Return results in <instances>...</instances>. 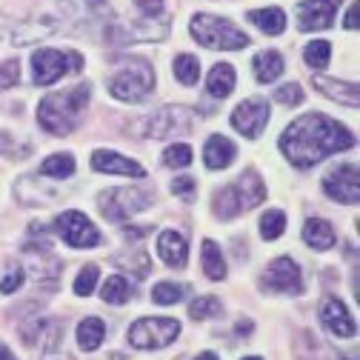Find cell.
Returning a JSON list of instances; mask_svg holds the SVG:
<instances>
[{
	"instance_id": "31",
	"label": "cell",
	"mask_w": 360,
	"mask_h": 360,
	"mask_svg": "<svg viewBox=\"0 0 360 360\" xmlns=\"http://www.w3.org/2000/svg\"><path fill=\"white\" fill-rule=\"evenodd\" d=\"M115 263L120 269H129V272H134V278H146L149 275V255L141 252V249H134L129 255H117Z\"/></svg>"
},
{
	"instance_id": "45",
	"label": "cell",
	"mask_w": 360,
	"mask_h": 360,
	"mask_svg": "<svg viewBox=\"0 0 360 360\" xmlns=\"http://www.w3.org/2000/svg\"><path fill=\"white\" fill-rule=\"evenodd\" d=\"M195 360H217V357H214V354H212V352H203V354H198V357H195Z\"/></svg>"
},
{
	"instance_id": "10",
	"label": "cell",
	"mask_w": 360,
	"mask_h": 360,
	"mask_svg": "<svg viewBox=\"0 0 360 360\" xmlns=\"http://www.w3.org/2000/svg\"><path fill=\"white\" fill-rule=\"evenodd\" d=\"M195 126V112L186 106H163L146 120L149 138H169V134L189 131Z\"/></svg>"
},
{
	"instance_id": "36",
	"label": "cell",
	"mask_w": 360,
	"mask_h": 360,
	"mask_svg": "<svg viewBox=\"0 0 360 360\" xmlns=\"http://www.w3.org/2000/svg\"><path fill=\"white\" fill-rule=\"evenodd\" d=\"M98 278H101V269H98V266H86L83 272L77 275V281H75V295H80V297L92 295V289H95Z\"/></svg>"
},
{
	"instance_id": "39",
	"label": "cell",
	"mask_w": 360,
	"mask_h": 360,
	"mask_svg": "<svg viewBox=\"0 0 360 360\" xmlns=\"http://www.w3.org/2000/svg\"><path fill=\"white\" fill-rule=\"evenodd\" d=\"M172 195L192 200V198H195V180H192V177H174V184H172Z\"/></svg>"
},
{
	"instance_id": "2",
	"label": "cell",
	"mask_w": 360,
	"mask_h": 360,
	"mask_svg": "<svg viewBox=\"0 0 360 360\" xmlns=\"http://www.w3.org/2000/svg\"><path fill=\"white\" fill-rule=\"evenodd\" d=\"M89 103V86H75V89H66V92H55V95H46L37 106V123L58 134V138H66V134L75 131L83 109Z\"/></svg>"
},
{
	"instance_id": "12",
	"label": "cell",
	"mask_w": 360,
	"mask_h": 360,
	"mask_svg": "<svg viewBox=\"0 0 360 360\" xmlns=\"http://www.w3.org/2000/svg\"><path fill=\"white\" fill-rule=\"evenodd\" d=\"M326 195L338 203H357L360 198V184H357V166L354 163H343V166H335L326 177Z\"/></svg>"
},
{
	"instance_id": "43",
	"label": "cell",
	"mask_w": 360,
	"mask_h": 360,
	"mask_svg": "<svg viewBox=\"0 0 360 360\" xmlns=\"http://www.w3.org/2000/svg\"><path fill=\"white\" fill-rule=\"evenodd\" d=\"M349 32H354L357 29V0H354V4H352V9L346 12V23H343Z\"/></svg>"
},
{
	"instance_id": "4",
	"label": "cell",
	"mask_w": 360,
	"mask_h": 360,
	"mask_svg": "<svg viewBox=\"0 0 360 360\" xmlns=\"http://www.w3.org/2000/svg\"><path fill=\"white\" fill-rule=\"evenodd\" d=\"M152 89H155V69L141 58H129V60L117 63V69L109 77L112 98H117L123 103H141Z\"/></svg>"
},
{
	"instance_id": "29",
	"label": "cell",
	"mask_w": 360,
	"mask_h": 360,
	"mask_svg": "<svg viewBox=\"0 0 360 360\" xmlns=\"http://www.w3.org/2000/svg\"><path fill=\"white\" fill-rule=\"evenodd\" d=\"M286 232V214L281 209H269L260 217V238L263 240H278Z\"/></svg>"
},
{
	"instance_id": "37",
	"label": "cell",
	"mask_w": 360,
	"mask_h": 360,
	"mask_svg": "<svg viewBox=\"0 0 360 360\" xmlns=\"http://www.w3.org/2000/svg\"><path fill=\"white\" fill-rule=\"evenodd\" d=\"M275 101L283 106H300L303 103V89L297 83H286L281 89H275Z\"/></svg>"
},
{
	"instance_id": "7",
	"label": "cell",
	"mask_w": 360,
	"mask_h": 360,
	"mask_svg": "<svg viewBox=\"0 0 360 360\" xmlns=\"http://www.w3.org/2000/svg\"><path fill=\"white\" fill-rule=\"evenodd\" d=\"M106 220H126L131 214L152 206V192L143 186H123V189H106L98 200Z\"/></svg>"
},
{
	"instance_id": "38",
	"label": "cell",
	"mask_w": 360,
	"mask_h": 360,
	"mask_svg": "<svg viewBox=\"0 0 360 360\" xmlns=\"http://www.w3.org/2000/svg\"><path fill=\"white\" fill-rule=\"evenodd\" d=\"M23 281H26V272H23L20 266H12L9 275L0 281V292H4V295H15V292L23 286Z\"/></svg>"
},
{
	"instance_id": "17",
	"label": "cell",
	"mask_w": 360,
	"mask_h": 360,
	"mask_svg": "<svg viewBox=\"0 0 360 360\" xmlns=\"http://www.w3.org/2000/svg\"><path fill=\"white\" fill-rule=\"evenodd\" d=\"M158 255H160V260H163L166 266L184 269V266H186V257H189V246H186L184 235H177L174 229H166V232H160V238H158Z\"/></svg>"
},
{
	"instance_id": "21",
	"label": "cell",
	"mask_w": 360,
	"mask_h": 360,
	"mask_svg": "<svg viewBox=\"0 0 360 360\" xmlns=\"http://www.w3.org/2000/svg\"><path fill=\"white\" fill-rule=\"evenodd\" d=\"M303 240H306L311 249H318V252L332 249V243H335L332 223L323 220V217H309V220L303 223Z\"/></svg>"
},
{
	"instance_id": "28",
	"label": "cell",
	"mask_w": 360,
	"mask_h": 360,
	"mask_svg": "<svg viewBox=\"0 0 360 360\" xmlns=\"http://www.w3.org/2000/svg\"><path fill=\"white\" fill-rule=\"evenodd\" d=\"M40 172H43V174H49V177H58V180H66V177H72V174H75V158H72L69 152L52 155V158L43 160Z\"/></svg>"
},
{
	"instance_id": "3",
	"label": "cell",
	"mask_w": 360,
	"mask_h": 360,
	"mask_svg": "<svg viewBox=\"0 0 360 360\" xmlns=\"http://www.w3.org/2000/svg\"><path fill=\"white\" fill-rule=\"evenodd\" d=\"M266 198V186L257 172H243L235 184L223 186L217 195H214V214L220 220H232L238 214H246L249 209H255L257 203H263Z\"/></svg>"
},
{
	"instance_id": "11",
	"label": "cell",
	"mask_w": 360,
	"mask_h": 360,
	"mask_svg": "<svg viewBox=\"0 0 360 360\" xmlns=\"http://www.w3.org/2000/svg\"><path fill=\"white\" fill-rule=\"evenodd\" d=\"M263 286L272 292H283V295H300L303 292V275L292 257H278L269 263L266 275H263Z\"/></svg>"
},
{
	"instance_id": "18",
	"label": "cell",
	"mask_w": 360,
	"mask_h": 360,
	"mask_svg": "<svg viewBox=\"0 0 360 360\" xmlns=\"http://www.w3.org/2000/svg\"><path fill=\"white\" fill-rule=\"evenodd\" d=\"M58 32V20L55 18H37V20H23L15 32L12 40L15 46H26V43H37V40H46L49 34Z\"/></svg>"
},
{
	"instance_id": "32",
	"label": "cell",
	"mask_w": 360,
	"mask_h": 360,
	"mask_svg": "<svg viewBox=\"0 0 360 360\" xmlns=\"http://www.w3.org/2000/svg\"><path fill=\"white\" fill-rule=\"evenodd\" d=\"M329 55H332L329 40H311L309 46H306V52H303L306 63H309V66H314V69L326 66V63H329Z\"/></svg>"
},
{
	"instance_id": "25",
	"label": "cell",
	"mask_w": 360,
	"mask_h": 360,
	"mask_svg": "<svg viewBox=\"0 0 360 360\" xmlns=\"http://www.w3.org/2000/svg\"><path fill=\"white\" fill-rule=\"evenodd\" d=\"M106 338V326L101 318H86L80 326H77V346L83 352H95Z\"/></svg>"
},
{
	"instance_id": "14",
	"label": "cell",
	"mask_w": 360,
	"mask_h": 360,
	"mask_svg": "<svg viewBox=\"0 0 360 360\" xmlns=\"http://www.w3.org/2000/svg\"><path fill=\"white\" fill-rule=\"evenodd\" d=\"M338 6H340V0H303V4H297L300 29H303V32L329 29L332 20H335Z\"/></svg>"
},
{
	"instance_id": "34",
	"label": "cell",
	"mask_w": 360,
	"mask_h": 360,
	"mask_svg": "<svg viewBox=\"0 0 360 360\" xmlns=\"http://www.w3.org/2000/svg\"><path fill=\"white\" fill-rule=\"evenodd\" d=\"M152 300L160 303V306H174V303L184 300V289H180L177 283L163 281V283H158V286L152 289Z\"/></svg>"
},
{
	"instance_id": "20",
	"label": "cell",
	"mask_w": 360,
	"mask_h": 360,
	"mask_svg": "<svg viewBox=\"0 0 360 360\" xmlns=\"http://www.w3.org/2000/svg\"><path fill=\"white\" fill-rule=\"evenodd\" d=\"M311 83L321 89V92L343 106H357V86L354 83H343V80H335V77H323V75H314Z\"/></svg>"
},
{
	"instance_id": "24",
	"label": "cell",
	"mask_w": 360,
	"mask_h": 360,
	"mask_svg": "<svg viewBox=\"0 0 360 360\" xmlns=\"http://www.w3.org/2000/svg\"><path fill=\"white\" fill-rule=\"evenodd\" d=\"M249 20H252L260 32H266V34H281V32L286 29V15H283V9H278V6L255 9V12H249Z\"/></svg>"
},
{
	"instance_id": "48",
	"label": "cell",
	"mask_w": 360,
	"mask_h": 360,
	"mask_svg": "<svg viewBox=\"0 0 360 360\" xmlns=\"http://www.w3.org/2000/svg\"><path fill=\"white\" fill-rule=\"evenodd\" d=\"M0 37H4V29H0Z\"/></svg>"
},
{
	"instance_id": "23",
	"label": "cell",
	"mask_w": 360,
	"mask_h": 360,
	"mask_svg": "<svg viewBox=\"0 0 360 360\" xmlns=\"http://www.w3.org/2000/svg\"><path fill=\"white\" fill-rule=\"evenodd\" d=\"M283 69H286V63H283V55H278V52H260L255 58V77L260 83L278 80L283 75Z\"/></svg>"
},
{
	"instance_id": "9",
	"label": "cell",
	"mask_w": 360,
	"mask_h": 360,
	"mask_svg": "<svg viewBox=\"0 0 360 360\" xmlns=\"http://www.w3.org/2000/svg\"><path fill=\"white\" fill-rule=\"evenodd\" d=\"M55 232L72 246V249H92L98 246L103 238L101 232L92 226V220H89L83 212H63L58 220H55Z\"/></svg>"
},
{
	"instance_id": "8",
	"label": "cell",
	"mask_w": 360,
	"mask_h": 360,
	"mask_svg": "<svg viewBox=\"0 0 360 360\" xmlns=\"http://www.w3.org/2000/svg\"><path fill=\"white\" fill-rule=\"evenodd\" d=\"M180 335V323L174 318H141L129 329V343L134 349H163Z\"/></svg>"
},
{
	"instance_id": "16",
	"label": "cell",
	"mask_w": 360,
	"mask_h": 360,
	"mask_svg": "<svg viewBox=\"0 0 360 360\" xmlns=\"http://www.w3.org/2000/svg\"><path fill=\"white\" fill-rule=\"evenodd\" d=\"M92 169L95 172H106V174H129V177H146V169L141 163H134L131 158H123L117 152L101 149L92 158Z\"/></svg>"
},
{
	"instance_id": "47",
	"label": "cell",
	"mask_w": 360,
	"mask_h": 360,
	"mask_svg": "<svg viewBox=\"0 0 360 360\" xmlns=\"http://www.w3.org/2000/svg\"><path fill=\"white\" fill-rule=\"evenodd\" d=\"M243 360H260V357H243Z\"/></svg>"
},
{
	"instance_id": "1",
	"label": "cell",
	"mask_w": 360,
	"mask_h": 360,
	"mask_svg": "<svg viewBox=\"0 0 360 360\" xmlns=\"http://www.w3.org/2000/svg\"><path fill=\"white\" fill-rule=\"evenodd\" d=\"M352 146H354V134L343 123L329 120L326 115H318V112L292 120L281 138V152L297 169H309L314 163H321L323 158Z\"/></svg>"
},
{
	"instance_id": "30",
	"label": "cell",
	"mask_w": 360,
	"mask_h": 360,
	"mask_svg": "<svg viewBox=\"0 0 360 360\" xmlns=\"http://www.w3.org/2000/svg\"><path fill=\"white\" fill-rule=\"evenodd\" d=\"M174 77L184 83V86H195L198 77H200V63H198V58H192V55H177V58H174Z\"/></svg>"
},
{
	"instance_id": "22",
	"label": "cell",
	"mask_w": 360,
	"mask_h": 360,
	"mask_svg": "<svg viewBox=\"0 0 360 360\" xmlns=\"http://www.w3.org/2000/svg\"><path fill=\"white\" fill-rule=\"evenodd\" d=\"M206 89L212 98H226L232 89H235V69L232 63H214L206 80Z\"/></svg>"
},
{
	"instance_id": "13",
	"label": "cell",
	"mask_w": 360,
	"mask_h": 360,
	"mask_svg": "<svg viewBox=\"0 0 360 360\" xmlns=\"http://www.w3.org/2000/svg\"><path fill=\"white\" fill-rule=\"evenodd\" d=\"M266 123H269V103L263 98H249L232 112V126L246 138H257Z\"/></svg>"
},
{
	"instance_id": "44",
	"label": "cell",
	"mask_w": 360,
	"mask_h": 360,
	"mask_svg": "<svg viewBox=\"0 0 360 360\" xmlns=\"http://www.w3.org/2000/svg\"><path fill=\"white\" fill-rule=\"evenodd\" d=\"M106 4H109V0H89V6H92L95 12H101V9H106Z\"/></svg>"
},
{
	"instance_id": "27",
	"label": "cell",
	"mask_w": 360,
	"mask_h": 360,
	"mask_svg": "<svg viewBox=\"0 0 360 360\" xmlns=\"http://www.w3.org/2000/svg\"><path fill=\"white\" fill-rule=\"evenodd\" d=\"M101 297H103L106 303H112V306H120V303H126V300L131 297V283H129L123 275H112V278L103 283Z\"/></svg>"
},
{
	"instance_id": "33",
	"label": "cell",
	"mask_w": 360,
	"mask_h": 360,
	"mask_svg": "<svg viewBox=\"0 0 360 360\" xmlns=\"http://www.w3.org/2000/svg\"><path fill=\"white\" fill-rule=\"evenodd\" d=\"M192 158H195V155H192V146H189V143H174V146H169V149L163 152V163L172 166V169L189 166Z\"/></svg>"
},
{
	"instance_id": "19",
	"label": "cell",
	"mask_w": 360,
	"mask_h": 360,
	"mask_svg": "<svg viewBox=\"0 0 360 360\" xmlns=\"http://www.w3.org/2000/svg\"><path fill=\"white\" fill-rule=\"evenodd\" d=\"M203 158H206L209 169H226L238 158V146L229 138H223V134H212V138L206 141Z\"/></svg>"
},
{
	"instance_id": "40",
	"label": "cell",
	"mask_w": 360,
	"mask_h": 360,
	"mask_svg": "<svg viewBox=\"0 0 360 360\" xmlns=\"http://www.w3.org/2000/svg\"><path fill=\"white\" fill-rule=\"evenodd\" d=\"M134 6L143 12V18H160L166 0H134Z\"/></svg>"
},
{
	"instance_id": "5",
	"label": "cell",
	"mask_w": 360,
	"mask_h": 360,
	"mask_svg": "<svg viewBox=\"0 0 360 360\" xmlns=\"http://www.w3.org/2000/svg\"><path fill=\"white\" fill-rule=\"evenodd\" d=\"M192 37L206 49H223V52H238L249 46V34L232 26L226 18H214V15H195L189 23Z\"/></svg>"
},
{
	"instance_id": "6",
	"label": "cell",
	"mask_w": 360,
	"mask_h": 360,
	"mask_svg": "<svg viewBox=\"0 0 360 360\" xmlns=\"http://www.w3.org/2000/svg\"><path fill=\"white\" fill-rule=\"evenodd\" d=\"M83 69V55L69 49V52H58V49H37L32 55V80L37 86H52L55 80H60L69 72H80Z\"/></svg>"
},
{
	"instance_id": "46",
	"label": "cell",
	"mask_w": 360,
	"mask_h": 360,
	"mask_svg": "<svg viewBox=\"0 0 360 360\" xmlns=\"http://www.w3.org/2000/svg\"><path fill=\"white\" fill-rule=\"evenodd\" d=\"M46 360H72L69 354H46Z\"/></svg>"
},
{
	"instance_id": "41",
	"label": "cell",
	"mask_w": 360,
	"mask_h": 360,
	"mask_svg": "<svg viewBox=\"0 0 360 360\" xmlns=\"http://www.w3.org/2000/svg\"><path fill=\"white\" fill-rule=\"evenodd\" d=\"M15 80H18V63L15 60L0 63V89H9Z\"/></svg>"
},
{
	"instance_id": "15",
	"label": "cell",
	"mask_w": 360,
	"mask_h": 360,
	"mask_svg": "<svg viewBox=\"0 0 360 360\" xmlns=\"http://www.w3.org/2000/svg\"><path fill=\"white\" fill-rule=\"evenodd\" d=\"M321 321H323V326H326L329 332H335L338 338H354V332H357L349 309H346L335 295L323 297V303H321Z\"/></svg>"
},
{
	"instance_id": "42",
	"label": "cell",
	"mask_w": 360,
	"mask_h": 360,
	"mask_svg": "<svg viewBox=\"0 0 360 360\" xmlns=\"http://www.w3.org/2000/svg\"><path fill=\"white\" fill-rule=\"evenodd\" d=\"M0 152H4V155H9V158H15V160H20V158H23L29 149H18V143H15L12 138L6 141V134L0 131Z\"/></svg>"
},
{
	"instance_id": "26",
	"label": "cell",
	"mask_w": 360,
	"mask_h": 360,
	"mask_svg": "<svg viewBox=\"0 0 360 360\" xmlns=\"http://www.w3.org/2000/svg\"><path fill=\"white\" fill-rule=\"evenodd\" d=\"M200 260H203V272L212 281H223V278H226V260H223V252H220V246L214 240H203Z\"/></svg>"
},
{
	"instance_id": "35",
	"label": "cell",
	"mask_w": 360,
	"mask_h": 360,
	"mask_svg": "<svg viewBox=\"0 0 360 360\" xmlns=\"http://www.w3.org/2000/svg\"><path fill=\"white\" fill-rule=\"evenodd\" d=\"M189 314H192V318H198V321H203V318H214V314H220V300L212 297V295H203V297L192 300Z\"/></svg>"
}]
</instances>
